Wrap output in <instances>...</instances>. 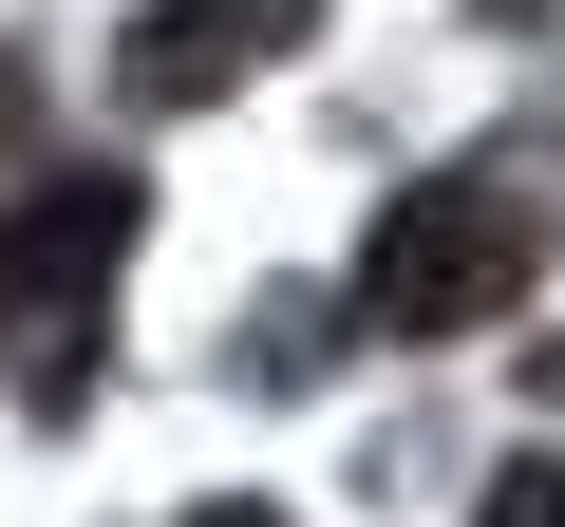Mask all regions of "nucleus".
<instances>
[{
	"label": "nucleus",
	"instance_id": "1",
	"mask_svg": "<svg viewBox=\"0 0 565 527\" xmlns=\"http://www.w3.org/2000/svg\"><path fill=\"white\" fill-rule=\"evenodd\" d=\"M114 264H132V170H57L39 207H0V377H20L39 415H76V396H95Z\"/></svg>",
	"mask_w": 565,
	"mask_h": 527
},
{
	"label": "nucleus",
	"instance_id": "2",
	"mask_svg": "<svg viewBox=\"0 0 565 527\" xmlns=\"http://www.w3.org/2000/svg\"><path fill=\"white\" fill-rule=\"evenodd\" d=\"M527 264H546V207H527L509 170H434V189H396V207H377L359 321H396V340H471V321H509V302H527Z\"/></svg>",
	"mask_w": 565,
	"mask_h": 527
},
{
	"label": "nucleus",
	"instance_id": "3",
	"mask_svg": "<svg viewBox=\"0 0 565 527\" xmlns=\"http://www.w3.org/2000/svg\"><path fill=\"white\" fill-rule=\"evenodd\" d=\"M302 20H321V0H151V20L114 39V95H132V114H207L226 76L302 57Z\"/></svg>",
	"mask_w": 565,
	"mask_h": 527
},
{
	"label": "nucleus",
	"instance_id": "4",
	"mask_svg": "<svg viewBox=\"0 0 565 527\" xmlns=\"http://www.w3.org/2000/svg\"><path fill=\"white\" fill-rule=\"evenodd\" d=\"M471 527H565V452H509V471H490V508H471Z\"/></svg>",
	"mask_w": 565,
	"mask_h": 527
},
{
	"label": "nucleus",
	"instance_id": "5",
	"mask_svg": "<svg viewBox=\"0 0 565 527\" xmlns=\"http://www.w3.org/2000/svg\"><path fill=\"white\" fill-rule=\"evenodd\" d=\"M189 527H282V508H245V490H226V508H189Z\"/></svg>",
	"mask_w": 565,
	"mask_h": 527
},
{
	"label": "nucleus",
	"instance_id": "6",
	"mask_svg": "<svg viewBox=\"0 0 565 527\" xmlns=\"http://www.w3.org/2000/svg\"><path fill=\"white\" fill-rule=\"evenodd\" d=\"M0 151H20V57H0Z\"/></svg>",
	"mask_w": 565,
	"mask_h": 527
}]
</instances>
